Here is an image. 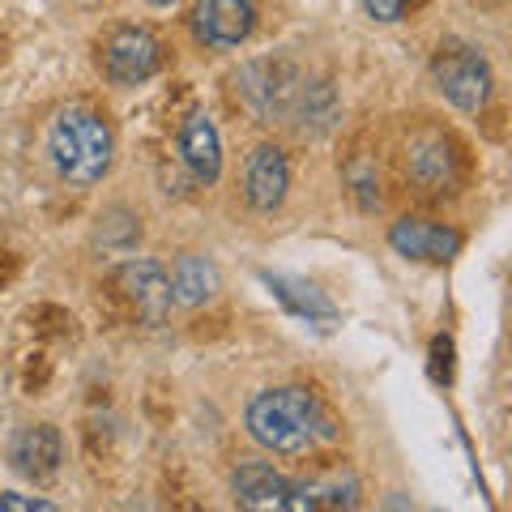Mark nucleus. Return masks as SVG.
<instances>
[{"label":"nucleus","instance_id":"17","mask_svg":"<svg viewBox=\"0 0 512 512\" xmlns=\"http://www.w3.org/2000/svg\"><path fill=\"white\" fill-rule=\"evenodd\" d=\"M406 5H410V0H363V9L372 13L376 22H397L406 13Z\"/></svg>","mask_w":512,"mask_h":512},{"label":"nucleus","instance_id":"6","mask_svg":"<svg viewBox=\"0 0 512 512\" xmlns=\"http://www.w3.org/2000/svg\"><path fill=\"white\" fill-rule=\"evenodd\" d=\"M116 286L124 291V299L137 308L141 320H150V325H163V320L171 316V278L167 269L158 261H128L120 265L116 274Z\"/></svg>","mask_w":512,"mask_h":512},{"label":"nucleus","instance_id":"18","mask_svg":"<svg viewBox=\"0 0 512 512\" xmlns=\"http://www.w3.org/2000/svg\"><path fill=\"white\" fill-rule=\"evenodd\" d=\"M146 5H154V9H171V5H180V0H146Z\"/></svg>","mask_w":512,"mask_h":512},{"label":"nucleus","instance_id":"5","mask_svg":"<svg viewBox=\"0 0 512 512\" xmlns=\"http://www.w3.org/2000/svg\"><path fill=\"white\" fill-rule=\"evenodd\" d=\"M103 73L111 77L116 86H141L158 73V43L150 30H137V26H124L107 39L103 47Z\"/></svg>","mask_w":512,"mask_h":512},{"label":"nucleus","instance_id":"4","mask_svg":"<svg viewBox=\"0 0 512 512\" xmlns=\"http://www.w3.org/2000/svg\"><path fill=\"white\" fill-rule=\"evenodd\" d=\"M256 26V9L252 0H201L192 9V35L214 52H231L239 47Z\"/></svg>","mask_w":512,"mask_h":512},{"label":"nucleus","instance_id":"14","mask_svg":"<svg viewBox=\"0 0 512 512\" xmlns=\"http://www.w3.org/2000/svg\"><path fill=\"white\" fill-rule=\"evenodd\" d=\"M410 171H414L419 184L444 192L448 184H453V158H448V146L440 137H419L410 146Z\"/></svg>","mask_w":512,"mask_h":512},{"label":"nucleus","instance_id":"2","mask_svg":"<svg viewBox=\"0 0 512 512\" xmlns=\"http://www.w3.org/2000/svg\"><path fill=\"white\" fill-rule=\"evenodd\" d=\"M111 154H116V137H111V128L99 111H90L82 103L56 111L52 128H47V158H52L60 180L99 184L111 171Z\"/></svg>","mask_w":512,"mask_h":512},{"label":"nucleus","instance_id":"7","mask_svg":"<svg viewBox=\"0 0 512 512\" xmlns=\"http://www.w3.org/2000/svg\"><path fill=\"white\" fill-rule=\"evenodd\" d=\"M286 188H291V167H286V154L278 146H256L248 167H244V197L256 214H274Z\"/></svg>","mask_w":512,"mask_h":512},{"label":"nucleus","instance_id":"15","mask_svg":"<svg viewBox=\"0 0 512 512\" xmlns=\"http://www.w3.org/2000/svg\"><path fill=\"white\" fill-rule=\"evenodd\" d=\"M269 291H274L286 308L295 316H308V320H333V303L316 291V286L299 282V278H286V274H265Z\"/></svg>","mask_w":512,"mask_h":512},{"label":"nucleus","instance_id":"16","mask_svg":"<svg viewBox=\"0 0 512 512\" xmlns=\"http://www.w3.org/2000/svg\"><path fill=\"white\" fill-rule=\"evenodd\" d=\"M0 508L5 512H52V500H39V495H0Z\"/></svg>","mask_w":512,"mask_h":512},{"label":"nucleus","instance_id":"10","mask_svg":"<svg viewBox=\"0 0 512 512\" xmlns=\"http://www.w3.org/2000/svg\"><path fill=\"white\" fill-rule=\"evenodd\" d=\"M180 158L184 167L192 171V180L201 184H214L222 175V141H218V128L210 124V116H188L180 128Z\"/></svg>","mask_w":512,"mask_h":512},{"label":"nucleus","instance_id":"11","mask_svg":"<svg viewBox=\"0 0 512 512\" xmlns=\"http://www.w3.org/2000/svg\"><path fill=\"white\" fill-rule=\"evenodd\" d=\"M355 504H359V483H355V474H346V470H329V474L303 478V483H291V500H286V512L355 508Z\"/></svg>","mask_w":512,"mask_h":512},{"label":"nucleus","instance_id":"9","mask_svg":"<svg viewBox=\"0 0 512 512\" xmlns=\"http://www.w3.org/2000/svg\"><path fill=\"white\" fill-rule=\"evenodd\" d=\"M231 487H235V500L252 512H286V500H291V483L274 466H265V461H244L231 474Z\"/></svg>","mask_w":512,"mask_h":512},{"label":"nucleus","instance_id":"13","mask_svg":"<svg viewBox=\"0 0 512 512\" xmlns=\"http://www.w3.org/2000/svg\"><path fill=\"white\" fill-rule=\"evenodd\" d=\"M167 278H171V299L184 303V308H197V303L214 299L218 291V269L205 256H180Z\"/></svg>","mask_w":512,"mask_h":512},{"label":"nucleus","instance_id":"8","mask_svg":"<svg viewBox=\"0 0 512 512\" xmlns=\"http://www.w3.org/2000/svg\"><path fill=\"white\" fill-rule=\"evenodd\" d=\"M389 244L402 256H410V261L444 265V261H453V256H457L461 235L440 227V222H427V218H402V222H393Z\"/></svg>","mask_w":512,"mask_h":512},{"label":"nucleus","instance_id":"12","mask_svg":"<svg viewBox=\"0 0 512 512\" xmlns=\"http://www.w3.org/2000/svg\"><path fill=\"white\" fill-rule=\"evenodd\" d=\"M13 466H18V474L35 478V483L56 478V470H60V436L52 427L18 431V440H13Z\"/></svg>","mask_w":512,"mask_h":512},{"label":"nucleus","instance_id":"3","mask_svg":"<svg viewBox=\"0 0 512 512\" xmlns=\"http://www.w3.org/2000/svg\"><path fill=\"white\" fill-rule=\"evenodd\" d=\"M431 73H436L440 94L461 111H478L491 94V64L470 43H457V39L440 43L436 60H431Z\"/></svg>","mask_w":512,"mask_h":512},{"label":"nucleus","instance_id":"1","mask_svg":"<svg viewBox=\"0 0 512 512\" xmlns=\"http://www.w3.org/2000/svg\"><path fill=\"white\" fill-rule=\"evenodd\" d=\"M248 431L261 448L295 457L316 444H329L338 436V423L308 389H274L248 402Z\"/></svg>","mask_w":512,"mask_h":512}]
</instances>
